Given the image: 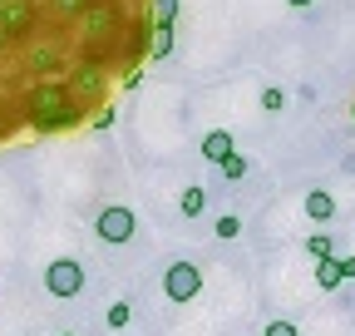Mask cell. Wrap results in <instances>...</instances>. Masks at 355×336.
<instances>
[{
    "label": "cell",
    "mask_w": 355,
    "mask_h": 336,
    "mask_svg": "<svg viewBox=\"0 0 355 336\" xmlns=\"http://www.w3.org/2000/svg\"><path fill=\"white\" fill-rule=\"evenodd\" d=\"M79 25H84L89 45H109V40L123 30V6H119V0H89L84 15H79Z\"/></svg>",
    "instance_id": "cell-1"
},
{
    "label": "cell",
    "mask_w": 355,
    "mask_h": 336,
    "mask_svg": "<svg viewBox=\"0 0 355 336\" xmlns=\"http://www.w3.org/2000/svg\"><path fill=\"white\" fill-rule=\"evenodd\" d=\"M133 233H139V218H133L128 203H104L94 213V237L104 247H123V242H133Z\"/></svg>",
    "instance_id": "cell-2"
},
{
    "label": "cell",
    "mask_w": 355,
    "mask_h": 336,
    "mask_svg": "<svg viewBox=\"0 0 355 336\" xmlns=\"http://www.w3.org/2000/svg\"><path fill=\"white\" fill-rule=\"evenodd\" d=\"M163 292H168V302H178V307L198 302V297H202V267L188 262V258L168 262V267H163Z\"/></svg>",
    "instance_id": "cell-3"
},
{
    "label": "cell",
    "mask_w": 355,
    "mask_h": 336,
    "mask_svg": "<svg viewBox=\"0 0 355 336\" xmlns=\"http://www.w3.org/2000/svg\"><path fill=\"white\" fill-rule=\"evenodd\" d=\"M84 262L79 258H55L50 267H44V292L50 297H60V302H69V297H79L84 292Z\"/></svg>",
    "instance_id": "cell-4"
},
{
    "label": "cell",
    "mask_w": 355,
    "mask_h": 336,
    "mask_svg": "<svg viewBox=\"0 0 355 336\" xmlns=\"http://www.w3.org/2000/svg\"><path fill=\"white\" fill-rule=\"evenodd\" d=\"M64 104H74L69 90H64V79H40V84H30V94H25V119L55 114V109H64Z\"/></svg>",
    "instance_id": "cell-5"
},
{
    "label": "cell",
    "mask_w": 355,
    "mask_h": 336,
    "mask_svg": "<svg viewBox=\"0 0 355 336\" xmlns=\"http://www.w3.org/2000/svg\"><path fill=\"white\" fill-rule=\"evenodd\" d=\"M64 90H69V94H84V109H89V104L104 94V65H99V60L74 65V69H69V79H64Z\"/></svg>",
    "instance_id": "cell-6"
},
{
    "label": "cell",
    "mask_w": 355,
    "mask_h": 336,
    "mask_svg": "<svg viewBox=\"0 0 355 336\" xmlns=\"http://www.w3.org/2000/svg\"><path fill=\"white\" fill-rule=\"evenodd\" d=\"M0 30L10 35V45L25 40L35 30V0H0Z\"/></svg>",
    "instance_id": "cell-7"
},
{
    "label": "cell",
    "mask_w": 355,
    "mask_h": 336,
    "mask_svg": "<svg viewBox=\"0 0 355 336\" xmlns=\"http://www.w3.org/2000/svg\"><path fill=\"white\" fill-rule=\"evenodd\" d=\"M40 134H64V129H74V124H84V104H64V109H55V114H40V119H30Z\"/></svg>",
    "instance_id": "cell-8"
},
{
    "label": "cell",
    "mask_w": 355,
    "mask_h": 336,
    "mask_svg": "<svg viewBox=\"0 0 355 336\" xmlns=\"http://www.w3.org/2000/svg\"><path fill=\"white\" fill-rule=\"evenodd\" d=\"M60 65H64V55H60L55 40H44V45H30V55H25V69H30V74H44V79H50Z\"/></svg>",
    "instance_id": "cell-9"
},
{
    "label": "cell",
    "mask_w": 355,
    "mask_h": 336,
    "mask_svg": "<svg viewBox=\"0 0 355 336\" xmlns=\"http://www.w3.org/2000/svg\"><path fill=\"white\" fill-rule=\"evenodd\" d=\"M207 208H212V198H207V188H202V183H188L183 193H178V213H183L188 223H198Z\"/></svg>",
    "instance_id": "cell-10"
},
{
    "label": "cell",
    "mask_w": 355,
    "mask_h": 336,
    "mask_svg": "<svg viewBox=\"0 0 355 336\" xmlns=\"http://www.w3.org/2000/svg\"><path fill=\"white\" fill-rule=\"evenodd\" d=\"M301 208H306V218H311V223H331V218H336V198H331L326 188H311Z\"/></svg>",
    "instance_id": "cell-11"
},
{
    "label": "cell",
    "mask_w": 355,
    "mask_h": 336,
    "mask_svg": "<svg viewBox=\"0 0 355 336\" xmlns=\"http://www.w3.org/2000/svg\"><path fill=\"white\" fill-rule=\"evenodd\" d=\"M237 144H232V129H212V134H202V163H222Z\"/></svg>",
    "instance_id": "cell-12"
},
{
    "label": "cell",
    "mask_w": 355,
    "mask_h": 336,
    "mask_svg": "<svg viewBox=\"0 0 355 336\" xmlns=\"http://www.w3.org/2000/svg\"><path fill=\"white\" fill-rule=\"evenodd\" d=\"M217 174H222V178H227V183H242V178H247V174H252V158H247V153H237V149H232V153H227V158H222V163H217Z\"/></svg>",
    "instance_id": "cell-13"
},
{
    "label": "cell",
    "mask_w": 355,
    "mask_h": 336,
    "mask_svg": "<svg viewBox=\"0 0 355 336\" xmlns=\"http://www.w3.org/2000/svg\"><path fill=\"white\" fill-rule=\"evenodd\" d=\"M173 50H178V45H173V25H153V40H148V60H158V65H163Z\"/></svg>",
    "instance_id": "cell-14"
},
{
    "label": "cell",
    "mask_w": 355,
    "mask_h": 336,
    "mask_svg": "<svg viewBox=\"0 0 355 336\" xmlns=\"http://www.w3.org/2000/svg\"><path fill=\"white\" fill-rule=\"evenodd\" d=\"M316 287H321V292H340V287H345L336 258H321V262H316Z\"/></svg>",
    "instance_id": "cell-15"
},
{
    "label": "cell",
    "mask_w": 355,
    "mask_h": 336,
    "mask_svg": "<svg viewBox=\"0 0 355 336\" xmlns=\"http://www.w3.org/2000/svg\"><path fill=\"white\" fill-rule=\"evenodd\" d=\"M306 258H311V262L336 258V237H331V233H311V237H306Z\"/></svg>",
    "instance_id": "cell-16"
},
{
    "label": "cell",
    "mask_w": 355,
    "mask_h": 336,
    "mask_svg": "<svg viewBox=\"0 0 355 336\" xmlns=\"http://www.w3.org/2000/svg\"><path fill=\"white\" fill-rule=\"evenodd\" d=\"M212 237H217V242H237V237H242V218H237V213H222V218L212 223Z\"/></svg>",
    "instance_id": "cell-17"
},
{
    "label": "cell",
    "mask_w": 355,
    "mask_h": 336,
    "mask_svg": "<svg viewBox=\"0 0 355 336\" xmlns=\"http://www.w3.org/2000/svg\"><path fill=\"white\" fill-rule=\"evenodd\" d=\"M44 6H50V15H55V20H79L89 0H44Z\"/></svg>",
    "instance_id": "cell-18"
},
{
    "label": "cell",
    "mask_w": 355,
    "mask_h": 336,
    "mask_svg": "<svg viewBox=\"0 0 355 336\" xmlns=\"http://www.w3.org/2000/svg\"><path fill=\"white\" fill-rule=\"evenodd\" d=\"M104 326H109V331H123V326H133V307H128V302H114V307L104 312Z\"/></svg>",
    "instance_id": "cell-19"
},
{
    "label": "cell",
    "mask_w": 355,
    "mask_h": 336,
    "mask_svg": "<svg viewBox=\"0 0 355 336\" xmlns=\"http://www.w3.org/2000/svg\"><path fill=\"white\" fill-rule=\"evenodd\" d=\"M261 109H266V114L286 109V90H282V84H266V90H261Z\"/></svg>",
    "instance_id": "cell-20"
},
{
    "label": "cell",
    "mask_w": 355,
    "mask_h": 336,
    "mask_svg": "<svg viewBox=\"0 0 355 336\" xmlns=\"http://www.w3.org/2000/svg\"><path fill=\"white\" fill-rule=\"evenodd\" d=\"M261 336H301V326H296L291 317H277V321H266V326H261Z\"/></svg>",
    "instance_id": "cell-21"
},
{
    "label": "cell",
    "mask_w": 355,
    "mask_h": 336,
    "mask_svg": "<svg viewBox=\"0 0 355 336\" xmlns=\"http://www.w3.org/2000/svg\"><path fill=\"white\" fill-rule=\"evenodd\" d=\"M178 20V0H153V25H173Z\"/></svg>",
    "instance_id": "cell-22"
},
{
    "label": "cell",
    "mask_w": 355,
    "mask_h": 336,
    "mask_svg": "<svg viewBox=\"0 0 355 336\" xmlns=\"http://www.w3.org/2000/svg\"><path fill=\"white\" fill-rule=\"evenodd\" d=\"M336 267H340V282H355V258H336Z\"/></svg>",
    "instance_id": "cell-23"
},
{
    "label": "cell",
    "mask_w": 355,
    "mask_h": 336,
    "mask_svg": "<svg viewBox=\"0 0 355 336\" xmlns=\"http://www.w3.org/2000/svg\"><path fill=\"white\" fill-rule=\"evenodd\" d=\"M104 129H114V109H99V119H94V134H104Z\"/></svg>",
    "instance_id": "cell-24"
},
{
    "label": "cell",
    "mask_w": 355,
    "mask_h": 336,
    "mask_svg": "<svg viewBox=\"0 0 355 336\" xmlns=\"http://www.w3.org/2000/svg\"><path fill=\"white\" fill-rule=\"evenodd\" d=\"M286 6H296V10H306V6H316V0H286Z\"/></svg>",
    "instance_id": "cell-25"
},
{
    "label": "cell",
    "mask_w": 355,
    "mask_h": 336,
    "mask_svg": "<svg viewBox=\"0 0 355 336\" xmlns=\"http://www.w3.org/2000/svg\"><path fill=\"white\" fill-rule=\"evenodd\" d=\"M6 45H10V35H6V30H0V50H6Z\"/></svg>",
    "instance_id": "cell-26"
},
{
    "label": "cell",
    "mask_w": 355,
    "mask_h": 336,
    "mask_svg": "<svg viewBox=\"0 0 355 336\" xmlns=\"http://www.w3.org/2000/svg\"><path fill=\"white\" fill-rule=\"evenodd\" d=\"M60 336H74V331H60Z\"/></svg>",
    "instance_id": "cell-27"
},
{
    "label": "cell",
    "mask_w": 355,
    "mask_h": 336,
    "mask_svg": "<svg viewBox=\"0 0 355 336\" xmlns=\"http://www.w3.org/2000/svg\"><path fill=\"white\" fill-rule=\"evenodd\" d=\"M350 114H355V109H350Z\"/></svg>",
    "instance_id": "cell-28"
}]
</instances>
